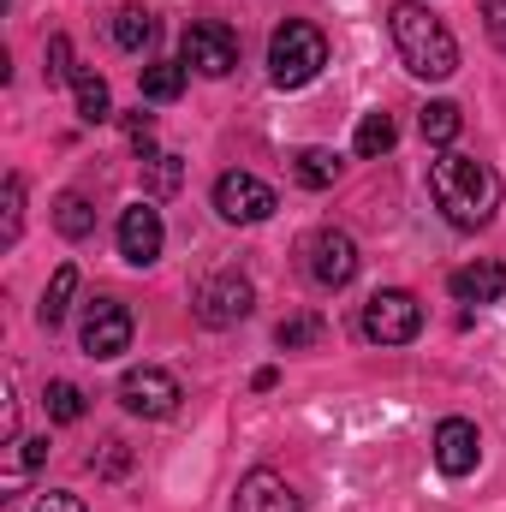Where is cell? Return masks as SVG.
I'll return each mask as SVG.
<instances>
[{"label":"cell","instance_id":"obj_31","mask_svg":"<svg viewBox=\"0 0 506 512\" xmlns=\"http://www.w3.org/2000/svg\"><path fill=\"white\" fill-rule=\"evenodd\" d=\"M18 447H24V453H18V471H36V465L48 459V435H42V441H18ZM18 471H12V477H18Z\"/></svg>","mask_w":506,"mask_h":512},{"label":"cell","instance_id":"obj_26","mask_svg":"<svg viewBox=\"0 0 506 512\" xmlns=\"http://www.w3.org/2000/svg\"><path fill=\"white\" fill-rule=\"evenodd\" d=\"M322 340V316H286L280 328H274V346L280 352H304V346H316Z\"/></svg>","mask_w":506,"mask_h":512},{"label":"cell","instance_id":"obj_32","mask_svg":"<svg viewBox=\"0 0 506 512\" xmlns=\"http://www.w3.org/2000/svg\"><path fill=\"white\" fill-rule=\"evenodd\" d=\"M274 382H280V370H256V376H251V387H256V393H268Z\"/></svg>","mask_w":506,"mask_h":512},{"label":"cell","instance_id":"obj_15","mask_svg":"<svg viewBox=\"0 0 506 512\" xmlns=\"http://www.w3.org/2000/svg\"><path fill=\"white\" fill-rule=\"evenodd\" d=\"M185 78H191L185 60H149L137 72V90H143V102H179L185 96Z\"/></svg>","mask_w":506,"mask_h":512},{"label":"cell","instance_id":"obj_19","mask_svg":"<svg viewBox=\"0 0 506 512\" xmlns=\"http://www.w3.org/2000/svg\"><path fill=\"white\" fill-rule=\"evenodd\" d=\"M54 227H60V239H90V233H96V209H90V197H84V191H60V203H54Z\"/></svg>","mask_w":506,"mask_h":512},{"label":"cell","instance_id":"obj_2","mask_svg":"<svg viewBox=\"0 0 506 512\" xmlns=\"http://www.w3.org/2000/svg\"><path fill=\"white\" fill-rule=\"evenodd\" d=\"M387 30H393V48H399V60H405L411 78L447 84V78L459 72V42H453V30H447L423 0L387 6Z\"/></svg>","mask_w":506,"mask_h":512},{"label":"cell","instance_id":"obj_27","mask_svg":"<svg viewBox=\"0 0 506 512\" xmlns=\"http://www.w3.org/2000/svg\"><path fill=\"white\" fill-rule=\"evenodd\" d=\"M78 60H72V42L66 36H48V84H72Z\"/></svg>","mask_w":506,"mask_h":512},{"label":"cell","instance_id":"obj_3","mask_svg":"<svg viewBox=\"0 0 506 512\" xmlns=\"http://www.w3.org/2000/svg\"><path fill=\"white\" fill-rule=\"evenodd\" d=\"M322 66H328V36H322L316 24L286 18V24L268 36V78H274L280 90H304V84H316Z\"/></svg>","mask_w":506,"mask_h":512},{"label":"cell","instance_id":"obj_6","mask_svg":"<svg viewBox=\"0 0 506 512\" xmlns=\"http://www.w3.org/2000/svg\"><path fill=\"white\" fill-rule=\"evenodd\" d=\"M191 310H197L203 328H239V322L256 310V286L239 274V268H221V274H209V280L197 286Z\"/></svg>","mask_w":506,"mask_h":512},{"label":"cell","instance_id":"obj_20","mask_svg":"<svg viewBox=\"0 0 506 512\" xmlns=\"http://www.w3.org/2000/svg\"><path fill=\"white\" fill-rule=\"evenodd\" d=\"M155 30H161V24H155V12H143V6H120V12H114V42H120L126 54H143V48L155 42Z\"/></svg>","mask_w":506,"mask_h":512},{"label":"cell","instance_id":"obj_17","mask_svg":"<svg viewBox=\"0 0 506 512\" xmlns=\"http://www.w3.org/2000/svg\"><path fill=\"white\" fill-rule=\"evenodd\" d=\"M340 173H346V161H340L334 149H322V143L298 149V161H292V179H298L304 191H328V185H334Z\"/></svg>","mask_w":506,"mask_h":512},{"label":"cell","instance_id":"obj_23","mask_svg":"<svg viewBox=\"0 0 506 512\" xmlns=\"http://www.w3.org/2000/svg\"><path fill=\"white\" fill-rule=\"evenodd\" d=\"M393 143H399L393 114H364V120H358V155H364V161H381Z\"/></svg>","mask_w":506,"mask_h":512},{"label":"cell","instance_id":"obj_13","mask_svg":"<svg viewBox=\"0 0 506 512\" xmlns=\"http://www.w3.org/2000/svg\"><path fill=\"white\" fill-rule=\"evenodd\" d=\"M233 512H304V501H298V489H292L280 471L256 465V471H245V477H239Z\"/></svg>","mask_w":506,"mask_h":512},{"label":"cell","instance_id":"obj_7","mask_svg":"<svg viewBox=\"0 0 506 512\" xmlns=\"http://www.w3.org/2000/svg\"><path fill=\"white\" fill-rule=\"evenodd\" d=\"M274 209H280L274 185H262L245 167H233V173L215 179V215H221L227 227H256V221H268Z\"/></svg>","mask_w":506,"mask_h":512},{"label":"cell","instance_id":"obj_18","mask_svg":"<svg viewBox=\"0 0 506 512\" xmlns=\"http://www.w3.org/2000/svg\"><path fill=\"white\" fill-rule=\"evenodd\" d=\"M72 298H78V268H72V262H60V268H54V280H48V292H42V304H36V322L54 334V328L66 322Z\"/></svg>","mask_w":506,"mask_h":512},{"label":"cell","instance_id":"obj_21","mask_svg":"<svg viewBox=\"0 0 506 512\" xmlns=\"http://www.w3.org/2000/svg\"><path fill=\"white\" fill-rule=\"evenodd\" d=\"M417 131H423V143L447 149V143L465 131V114H459V102H429V108L417 114Z\"/></svg>","mask_w":506,"mask_h":512},{"label":"cell","instance_id":"obj_10","mask_svg":"<svg viewBox=\"0 0 506 512\" xmlns=\"http://www.w3.org/2000/svg\"><path fill=\"white\" fill-rule=\"evenodd\" d=\"M185 66H191L197 78H227V72L239 66V36H233V24L197 18V24L185 30Z\"/></svg>","mask_w":506,"mask_h":512},{"label":"cell","instance_id":"obj_29","mask_svg":"<svg viewBox=\"0 0 506 512\" xmlns=\"http://www.w3.org/2000/svg\"><path fill=\"white\" fill-rule=\"evenodd\" d=\"M483 24H489V42L506 54V0H483Z\"/></svg>","mask_w":506,"mask_h":512},{"label":"cell","instance_id":"obj_25","mask_svg":"<svg viewBox=\"0 0 506 512\" xmlns=\"http://www.w3.org/2000/svg\"><path fill=\"white\" fill-rule=\"evenodd\" d=\"M0 245H18V233H24V179L18 173H6V191H0Z\"/></svg>","mask_w":506,"mask_h":512},{"label":"cell","instance_id":"obj_28","mask_svg":"<svg viewBox=\"0 0 506 512\" xmlns=\"http://www.w3.org/2000/svg\"><path fill=\"white\" fill-rule=\"evenodd\" d=\"M126 465H131L126 441H102V453H90V471H102V477H120Z\"/></svg>","mask_w":506,"mask_h":512},{"label":"cell","instance_id":"obj_30","mask_svg":"<svg viewBox=\"0 0 506 512\" xmlns=\"http://www.w3.org/2000/svg\"><path fill=\"white\" fill-rule=\"evenodd\" d=\"M30 512H90L78 495H66V489H48V495H36V507Z\"/></svg>","mask_w":506,"mask_h":512},{"label":"cell","instance_id":"obj_24","mask_svg":"<svg viewBox=\"0 0 506 512\" xmlns=\"http://www.w3.org/2000/svg\"><path fill=\"white\" fill-rule=\"evenodd\" d=\"M42 405H48V423H78V417H84V387L78 382H48L42 387Z\"/></svg>","mask_w":506,"mask_h":512},{"label":"cell","instance_id":"obj_4","mask_svg":"<svg viewBox=\"0 0 506 512\" xmlns=\"http://www.w3.org/2000/svg\"><path fill=\"white\" fill-rule=\"evenodd\" d=\"M364 340L370 346H411L417 334H423V304H417V292H405V286H381L376 298L364 304Z\"/></svg>","mask_w":506,"mask_h":512},{"label":"cell","instance_id":"obj_8","mask_svg":"<svg viewBox=\"0 0 506 512\" xmlns=\"http://www.w3.org/2000/svg\"><path fill=\"white\" fill-rule=\"evenodd\" d=\"M131 310L120 298H96V304H84V322H78V346H84V358H96V364H108V358H120L131 346Z\"/></svg>","mask_w":506,"mask_h":512},{"label":"cell","instance_id":"obj_12","mask_svg":"<svg viewBox=\"0 0 506 512\" xmlns=\"http://www.w3.org/2000/svg\"><path fill=\"white\" fill-rule=\"evenodd\" d=\"M161 245H167V227H161V209L149 197H137L131 209H120V256L131 268H149L161 256Z\"/></svg>","mask_w":506,"mask_h":512},{"label":"cell","instance_id":"obj_5","mask_svg":"<svg viewBox=\"0 0 506 512\" xmlns=\"http://www.w3.org/2000/svg\"><path fill=\"white\" fill-rule=\"evenodd\" d=\"M358 239L352 233H340V227H316L310 239H304V274L322 286V292H340V286H352L358 280Z\"/></svg>","mask_w":506,"mask_h":512},{"label":"cell","instance_id":"obj_9","mask_svg":"<svg viewBox=\"0 0 506 512\" xmlns=\"http://www.w3.org/2000/svg\"><path fill=\"white\" fill-rule=\"evenodd\" d=\"M179 376L173 370H155V364H143V370H126L120 376V405H126L131 417H149V423H161V417H173L179 411Z\"/></svg>","mask_w":506,"mask_h":512},{"label":"cell","instance_id":"obj_16","mask_svg":"<svg viewBox=\"0 0 506 512\" xmlns=\"http://www.w3.org/2000/svg\"><path fill=\"white\" fill-rule=\"evenodd\" d=\"M72 96H78V120H84V126H102V120H114L108 78H96L90 66H78V72H72Z\"/></svg>","mask_w":506,"mask_h":512},{"label":"cell","instance_id":"obj_22","mask_svg":"<svg viewBox=\"0 0 506 512\" xmlns=\"http://www.w3.org/2000/svg\"><path fill=\"white\" fill-rule=\"evenodd\" d=\"M143 185H149L155 197L179 191V185H185V161H179L173 149H143Z\"/></svg>","mask_w":506,"mask_h":512},{"label":"cell","instance_id":"obj_11","mask_svg":"<svg viewBox=\"0 0 506 512\" xmlns=\"http://www.w3.org/2000/svg\"><path fill=\"white\" fill-rule=\"evenodd\" d=\"M429 453H435V471H441V477H471L477 459H483V435H477L471 417H441Z\"/></svg>","mask_w":506,"mask_h":512},{"label":"cell","instance_id":"obj_14","mask_svg":"<svg viewBox=\"0 0 506 512\" xmlns=\"http://www.w3.org/2000/svg\"><path fill=\"white\" fill-rule=\"evenodd\" d=\"M453 298L459 304H501L506 292V262H495V256H483V262H465V268H453Z\"/></svg>","mask_w":506,"mask_h":512},{"label":"cell","instance_id":"obj_1","mask_svg":"<svg viewBox=\"0 0 506 512\" xmlns=\"http://www.w3.org/2000/svg\"><path fill=\"white\" fill-rule=\"evenodd\" d=\"M429 197H435V209H441L447 227L477 233L501 209V173L489 161H477V155H453L447 149L441 161H429Z\"/></svg>","mask_w":506,"mask_h":512}]
</instances>
